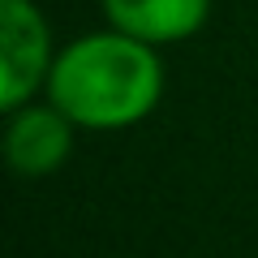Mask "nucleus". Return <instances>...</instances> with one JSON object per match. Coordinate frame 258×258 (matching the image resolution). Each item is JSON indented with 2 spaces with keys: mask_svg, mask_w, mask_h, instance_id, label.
Listing matches in <instances>:
<instances>
[{
  "mask_svg": "<svg viewBox=\"0 0 258 258\" xmlns=\"http://www.w3.org/2000/svg\"><path fill=\"white\" fill-rule=\"evenodd\" d=\"M47 99L78 129H129L147 120L164 99L159 47L116 26L86 30L56 52Z\"/></svg>",
  "mask_w": 258,
  "mask_h": 258,
  "instance_id": "obj_1",
  "label": "nucleus"
},
{
  "mask_svg": "<svg viewBox=\"0 0 258 258\" xmlns=\"http://www.w3.org/2000/svg\"><path fill=\"white\" fill-rule=\"evenodd\" d=\"M56 64L52 26L35 0H0V108L13 112L47 91Z\"/></svg>",
  "mask_w": 258,
  "mask_h": 258,
  "instance_id": "obj_2",
  "label": "nucleus"
},
{
  "mask_svg": "<svg viewBox=\"0 0 258 258\" xmlns=\"http://www.w3.org/2000/svg\"><path fill=\"white\" fill-rule=\"evenodd\" d=\"M74 138L78 125L52 99H30L5 112V159L26 181H43L60 172L64 159L74 155Z\"/></svg>",
  "mask_w": 258,
  "mask_h": 258,
  "instance_id": "obj_3",
  "label": "nucleus"
},
{
  "mask_svg": "<svg viewBox=\"0 0 258 258\" xmlns=\"http://www.w3.org/2000/svg\"><path fill=\"white\" fill-rule=\"evenodd\" d=\"M108 26L142 39L151 47H172L194 39L211 18V0H99Z\"/></svg>",
  "mask_w": 258,
  "mask_h": 258,
  "instance_id": "obj_4",
  "label": "nucleus"
}]
</instances>
